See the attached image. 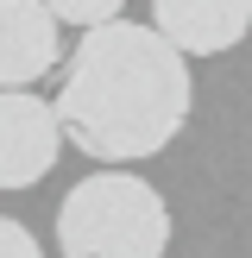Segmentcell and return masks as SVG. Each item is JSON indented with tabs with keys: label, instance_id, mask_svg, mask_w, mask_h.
I'll return each instance as SVG.
<instances>
[{
	"label": "cell",
	"instance_id": "3957f363",
	"mask_svg": "<svg viewBox=\"0 0 252 258\" xmlns=\"http://www.w3.org/2000/svg\"><path fill=\"white\" fill-rule=\"evenodd\" d=\"M63 158L57 107L32 88H0V189H32Z\"/></svg>",
	"mask_w": 252,
	"mask_h": 258
},
{
	"label": "cell",
	"instance_id": "7a4b0ae2",
	"mask_svg": "<svg viewBox=\"0 0 252 258\" xmlns=\"http://www.w3.org/2000/svg\"><path fill=\"white\" fill-rule=\"evenodd\" d=\"M63 258H164L170 252V208L133 170H95L57 208Z\"/></svg>",
	"mask_w": 252,
	"mask_h": 258
},
{
	"label": "cell",
	"instance_id": "6da1fadb",
	"mask_svg": "<svg viewBox=\"0 0 252 258\" xmlns=\"http://www.w3.org/2000/svg\"><path fill=\"white\" fill-rule=\"evenodd\" d=\"M189 57L158 32L133 19H101L82 32V44L63 57L57 82V126L63 145L101 164L158 158L189 126Z\"/></svg>",
	"mask_w": 252,
	"mask_h": 258
},
{
	"label": "cell",
	"instance_id": "8992f818",
	"mask_svg": "<svg viewBox=\"0 0 252 258\" xmlns=\"http://www.w3.org/2000/svg\"><path fill=\"white\" fill-rule=\"evenodd\" d=\"M50 13H57V25H76V32H88V25H101V19H120V7L126 0H44Z\"/></svg>",
	"mask_w": 252,
	"mask_h": 258
},
{
	"label": "cell",
	"instance_id": "5b68a950",
	"mask_svg": "<svg viewBox=\"0 0 252 258\" xmlns=\"http://www.w3.org/2000/svg\"><path fill=\"white\" fill-rule=\"evenodd\" d=\"M151 25L183 57H221L252 32V0H151Z\"/></svg>",
	"mask_w": 252,
	"mask_h": 258
},
{
	"label": "cell",
	"instance_id": "277c9868",
	"mask_svg": "<svg viewBox=\"0 0 252 258\" xmlns=\"http://www.w3.org/2000/svg\"><path fill=\"white\" fill-rule=\"evenodd\" d=\"M63 63V25L44 0H0V88H32Z\"/></svg>",
	"mask_w": 252,
	"mask_h": 258
},
{
	"label": "cell",
	"instance_id": "52a82bcc",
	"mask_svg": "<svg viewBox=\"0 0 252 258\" xmlns=\"http://www.w3.org/2000/svg\"><path fill=\"white\" fill-rule=\"evenodd\" d=\"M0 258H44V246H38L19 221H7V214H0Z\"/></svg>",
	"mask_w": 252,
	"mask_h": 258
}]
</instances>
